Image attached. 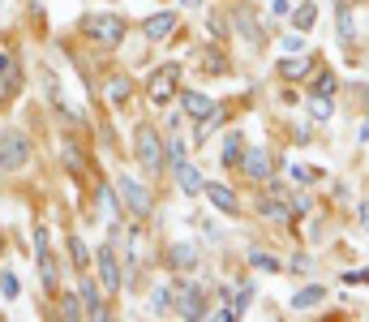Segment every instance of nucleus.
Instances as JSON below:
<instances>
[{
    "label": "nucleus",
    "instance_id": "17",
    "mask_svg": "<svg viewBox=\"0 0 369 322\" xmlns=\"http://www.w3.org/2000/svg\"><path fill=\"white\" fill-rule=\"evenodd\" d=\"M176 181H181V193H189V198L202 193V172H198L193 164H181V168H176Z\"/></svg>",
    "mask_w": 369,
    "mask_h": 322
},
{
    "label": "nucleus",
    "instance_id": "33",
    "mask_svg": "<svg viewBox=\"0 0 369 322\" xmlns=\"http://www.w3.org/2000/svg\"><path fill=\"white\" fill-rule=\"evenodd\" d=\"M284 47H288V52H301V47H305V35H301V30H296V35H288V39H284Z\"/></svg>",
    "mask_w": 369,
    "mask_h": 322
},
{
    "label": "nucleus",
    "instance_id": "7",
    "mask_svg": "<svg viewBox=\"0 0 369 322\" xmlns=\"http://www.w3.org/2000/svg\"><path fill=\"white\" fill-rule=\"evenodd\" d=\"M236 168H241L249 181H267V177H271V155H267V150H258V146H245Z\"/></svg>",
    "mask_w": 369,
    "mask_h": 322
},
{
    "label": "nucleus",
    "instance_id": "12",
    "mask_svg": "<svg viewBox=\"0 0 369 322\" xmlns=\"http://www.w3.org/2000/svg\"><path fill=\"white\" fill-rule=\"evenodd\" d=\"M335 26H339V43L352 47V43H356V22H352L348 0H335Z\"/></svg>",
    "mask_w": 369,
    "mask_h": 322
},
{
    "label": "nucleus",
    "instance_id": "6",
    "mask_svg": "<svg viewBox=\"0 0 369 322\" xmlns=\"http://www.w3.org/2000/svg\"><path fill=\"white\" fill-rule=\"evenodd\" d=\"M176 82H181V65H159V73L150 78V99L164 107V103L176 95Z\"/></svg>",
    "mask_w": 369,
    "mask_h": 322
},
{
    "label": "nucleus",
    "instance_id": "14",
    "mask_svg": "<svg viewBox=\"0 0 369 322\" xmlns=\"http://www.w3.org/2000/svg\"><path fill=\"white\" fill-rule=\"evenodd\" d=\"M78 297H82V309H86V318H108V309H103V301H99V288L90 284V275L82 280V292H78Z\"/></svg>",
    "mask_w": 369,
    "mask_h": 322
},
{
    "label": "nucleus",
    "instance_id": "22",
    "mask_svg": "<svg viewBox=\"0 0 369 322\" xmlns=\"http://www.w3.org/2000/svg\"><path fill=\"white\" fill-rule=\"evenodd\" d=\"M309 117H313V121H331V99H327V95H313V99H309Z\"/></svg>",
    "mask_w": 369,
    "mask_h": 322
},
{
    "label": "nucleus",
    "instance_id": "26",
    "mask_svg": "<svg viewBox=\"0 0 369 322\" xmlns=\"http://www.w3.org/2000/svg\"><path fill=\"white\" fill-rule=\"evenodd\" d=\"M69 249H73V262L86 271V266H90V249H86V241H82V237H69Z\"/></svg>",
    "mask_w": 369,
    "mask_h": 322
},
{
    "label": "nucleus",
    "instance_id": "28",
    "mask_svg": "<svg viewBox=\"0 0 369 322\" xmlns=\"http://www.w3.org/2000/svg\"><path fill=\"white\" fill-rule=\"evenodd\" d=\"M335 86H339V82H335V73H318V82H313V95H327V99H331V95H335Z\"/></svg>",
    "mask_w": 369,
    "mask_h": 322
},
{
    "label": "nucleus",
    "instance_id": "15",
    "mask_svg": "<svg viewBox=\"0 0 369 322\" xmlns=\"http://www.w3.org/2000/svg\"><path fill=\"white\" fill-rule=\"evenodd\" d=\"M241 150H245L241 133H224V146H219V164H224V168H236V164H241Z\"/></svg>",
    "mask_w": 369,
    "mask_h": 322
},
{
    "label": "nucleus",
    "instance_id": "32",
    "mask_svg": "<svg viewBox=\"0 0 369 322\" xmlns=\"http://www.w3.org/2000/svg\"><path fill=\"white\" fill-rule=\"evenodd\" d=\"M258 210H262V215H284L279 198H262V202H258Z\"/></svg>",
    "mask_w": 369,
    "mask_h": 322
},
{
    "label": "nucleus",
    "instance_id": "19",
    "mask_svg": "<svg viewBox=\"0 0 369 322\" xmlns=\"http://www.w3.org/2000/svg\"><path fill=\"white\" fill-rule=\"evenodd\" d=\"M279 73H284L288 82H301V78L309 73V61H305V56H296V61L288 56V61H279Z\"/></svg>",
    "mask_w": 369,
    "mask_h": 322
},
{
    "label": "nucleus",
    "instance_id": "10",
    "mask_svg": "<svg viewBox=\"0 0 369 322\" xmlns=\"http://www.w3.org/2000/svg\"><path fill=\"white\" fill-rule=\"evenodd\" d=\"M181 103H185V117H193V121H206L210 112H215V99H206L202 90H185Z\"/></svg>",
    "mask_w": 369,
    "mask_h": 322
},
{
    "label": "nucleus",
    "instance_id": "11",
    "mask_svg": "<svg viewBox=\"0 0 369 322\" xmlns=\"http://www.w3.org/2000/svg\"><path fill=\"white\" fill-rule=\"evenodd\" d=\"M168 262L176 266V271H193V266H198V245L193 241H176L168 249Z\"/></svg>",
    "mask_w": 369,
    "mask_h": 322
},
{
    "label": "nucleus",
    "instance_id": "16",
    "mask_svg": "<svg viewBox=\"0 0 369 322\" xmlns=\"http://www.w3.org/2000/svg\"><path fill=\"white\" fill-rule=\"evenodd\" d=\"M322 301H327V288L322 284H309V288H301L292 297V309H313V305H322Z\"/></svg>",
    "mask_w": 369,
    "mask_h": 322
},
{
    "label": "nucleus",
    "instance_id": "8",
    "mask_svg": "<svg viewBox=\"0 0 369 322\" xmlns=\"http://www.w3.org/2000/svg\"><path fill=\"white\" fill-rule=\"evenodd\" d=\"M176 26H181V22H176V13H168V9H164V13H150V18L142 22V35H146L150 43H159V39H172V35H176Z\"/></svg>",
    "mask_w": 369,
    "mask_h": 322
},
{
    "label": "nucleus",
    "instance_id": "2",
    "mask_svg": "<svg viewBox=\"0 0 369 322\" xmlns=\"http://www.w3.org/2000/svg\"><path fill=\"white\" fill-rule=\"evenodd\" d=\"M116 193H121V202L138 215V220H146V215L155 210V198H150V189L142 185V181H133V177H125L121 172V181H116Z\"/></svg>",
    "mask_w": 369,
    "mask_h": 322
},
{
    "label": "nucleus",
    "instance_id": "29",
    "mask_svg": "<svg viewBox=\"0 0 369 322\" xmlns=\"http://www.w3.org/2000/svg\"><path fill=\"white\" fill-rule=\"evenodd\" d=\"M18 292H22V284H18V275H9V271H5V275H0V297H9V301H13Z\"/></svg>",
    "mask_w": 369,
    "mask_h": 322
},
{
    "label": "nucleus",
    "instance_id": "31",
    "mask_svg": "<svg viewBox=\"0 0 369 322\" xmlns=\"http://www.w3.org/2000/svg\"><path fill=\"white\" fill-rule=\"evenodd\" d=\"M288 177H292V181H301V185H309L318 172H313V168H301V164H292V168H288Z\"/></svg>",
    "mask_w": 369,
    "mask_h": 322
},
{
    "label": "nucleus",
    "instance_id": "30",
    "mask_svg": "<svg viewBox=\"0 0 369 322\" xmlns=\"http://www.w3.org/2000/svg\"><path fill=\"white\" fill-rule=\"evenodd\" d=\"M65 168H69L73 177H82V172H86V164H82V155H78L73 146H65Z\"/></svg>",
    "mask_w": 369,
    "mask_h": 322
},
{
    "label": "nucleus",
    "instance_id": "9",
    "mask_svg": "<svg viewBox=\"0 0 369 322\" xmlns=\"http://www.w3.org/2000/svg\"><path fill=\"white\" fill-rule=\"evenodd\" d=\"M99 284L108 292L121 288V266H116V249L112 245H99Z\"/></svg>",
    "mask_w": 369,
    "mask_h": 322
},
{
    "label": "nucleus",
    "instance_id": "35",
    "mask_svg": "<svg viewBox=\"0 0 369 322\" xmlns=\"http://www.w3.org/2000/svg\"><path fill=\"white\" fill-rule=\"evenodd\" d=\"M344 280H348V284H369V271H348Z\"/></svg>",
    "mask_w": 369,
    "mask_h": 322
},
{
    "label": "nucleus",
    "instance_id": "20",
    "mask_svg": "<svg viewBox=\"0 0 369 322\" xmlns=\"http://www.w3.org/2000/svg\"><path fill=\"white\" fill-rule=\"evenodd\" d=\"M129 90H133L129 78H112V86H108V103H112V107H125V103H129Z\"/></svg>",
    "mask_w": 369,
    "mask_h": 322
},
{
    "label": "nucleus",
    "instance_id": "36",
    "mask_svg": "<svg viewBox=\"0 0 369 322\" xmlns=\"http://www.w3.org/2000/svg\"><path fill=\"white\" fill-rule=\"evenodd\" d=\"M361 224H365V228H369V202H365V206H361Z\"/></svg>",
    "mask_w": 369,
    "mask_h": 322
},
{
    "label": "nucleus",
    "instance_id": "13",
    "mask_svg": "<svg viewBox=\"0 0 369 322\" xmlns=\"http://www.w3.org/2000/svg\"><path fill=\"white\" fill-rule=\"evenodd\" d=\"M202 193L210 198V206H215V210H224V215H236V193H232L228 185H202Z\"/></svg>",
    "mask_w": 369,
    "mask_h": 322
},
{
    "label": "nucleus",
    "instance_id": "3",
    "mask_svg": "<svg viewBox=\"0 0 369 322\" xmlns=\"http://www.w3.org/2000/svg\"><path fill=\"white\" fill-rule=\"evenodd\" d=\"M172 309H176L181 318H206L202 288H198V284H189V280H176V288H172Z\"/></svg>",
    "mask_w": 369,
    "mask_h": 322
},
{
    "label": "nucleus",
    "instance_id": "34",
    "mask_svg": "<svg viewBox=\"0 0 369 322\" xmlns=\"http://www.w3.org/2000/svg\"><path fill=\"white\" fill-rule=\"evenodd\" d=\"M99 202H103V210H108V215L116 210V198H112V189H99Z\"/></svg>",
    "mask_w": 369,
    "mask_h": 322
},
{
    "label": "nucleus",
    "instance_id": "25",
    "mask_svg": "<svg viewBox=\"0 0 369 322\" xmlns=\"http://www.w3.org/2000/svg\"><path fill=\"white\" fill-rule=\"evenodd\" d=\"M249 266H258V271H279V262L271 254H262V249H249Z\"/></svg>",
    "mask_w": 369,
    "mask_h": 322
},
{
    "label": "nucleus",
    "instance_id": "18",
    "mask_svg": "<svg viewBox=\"0 0 369 322\" xmlns=\"http://www.w3.org/2000/svg\"><path fill=\"white\" fill-rule=\"evenodd\" d=\"M292 22H296V30H301V35H305V30H313V22H318V5H313V0H305V5L296 9V18H292Z\"/></svg>",
    "mask_w": 369,
    "mask_h": 322
},
{
    "label": "nucleus",
    "instance_id": "1",
    "mask_svg": "<svg viewBox=\"0 0 369 322\" xmlns=\"http://www.w3.org/2000/svg\"><path fill=\"white\" fill-rule=\"evenodd\" d=\"M138 164H142V172H150V177H159V172L168 168V146L159 142V133H155L150 125L138 129Z\"/></svg>",
    "mask_w": 369,
    "mask_h": 322
},
{
    "label": "nucleus",
    "instance_id": "21",
    "mask_svg": "<svg viewBox=\"0 0 369 322\" xmlns=\"http://www.w3.org/2000/svg\"><path fill=\"white\" fill-rule=\"evenodd\" d=\"M61 318H69V322L86 318V309H82V297H61Z\"/></svg>",
    "mask_w": 369,
    "mask_h": 322
},
{
    "label": "nucleus",
    "instance_id": "37",
    "mask_svg": "<svg viewBox=\"0 0 369 322\" xmlns=\"http://www.w3.org/2000/svg\"><path fill=\"white\" fill-rule=\"evenodd\" d=\"M185 5H202V0H185Z\"/></svg>",
    "mask_w": 369,
    "mask_h": 322
},
{
    "label": "nucleus",
    "instance_id": "23",
    "mask_svg": "<svg viewBox=\"0 0 369 322\" xmlns=\"http://www.w3.org/2000/svg\"><path fill=\"white\" fill-rule=\"evenodd\" d=\"M0 82H5V90H13V86H18V69H13V56H5V52H0Z\"/></svg>",
    "mask_w": 369,
    "mask_h": 322
},
{
    "label": "nucleus",
    "instance_id": "27",
    "mask_svg": "<svg viewBox=\"0 0 369 322\" xmlns=\"http://www.w3.org/2000/svg\"><path fill=\"white\" fill-rule=\"evenodd\" d=\"M168 164H172V168L185 164V138H168Z\"/></svg>",
    "mask_w": 369,
    "mask_h": 322
},
{
    "label": "nucleus",
    "instance_id": "24",
    "mask_svg": "<svg viewBox=\"0 0 369 322\" xmlns=\"http://www.w3.org/2000/svg\"><path fill=\"white\" fill-rule=\"evenodd\" d=\"M150 309H155V314H168V309H172V288H155V292H150Z\"/></svg>",
    "mask_w": 369,
    "mask_h": 322
},
{
    "label": "nucleus",
    "instance_id": "5",
    "mask_svg": "<svg viewBox=\"0 0 369 322\" xmlns=\"http://www.w3.org/2000/svg\"><path fill=\"white\" fill-rule=\"evenodd\" d=\"M86 35H95L99 43H121L125 39V18L121 13H90L86 18Z\"/></svg>",
    "mask_w": 369,
    "mask_h": 322
},
{
    "label": "nucleus",
    "instance_id": "4",
    "mask_svg": "<svg viewBox=\"0 0 369 322\" xmlns=\"http://www.w3.org/2000/svg\"><path fill=\"white\" fill-rule=\"evenodd\" d=\"M26 155H30V142H26L18 129L0 133V168H5V172H18V168L26 164Z\"/></svg>",
    "mask_w": 369,
    "mask_h": 322
}]
</instances>
